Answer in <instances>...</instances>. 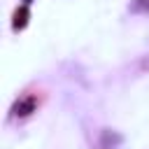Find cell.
<instances>
[{
	"instance_id": "3957f363",
	"label": "cell",
	"mask_w": 149,
	"mask_h": 149,
	"mask_svg": "<svg viewBox=\"0 0 149 149\" xmlns=\"http://www.w3.org/2000/svg\"><path fill=\"white\" fill-rule=\"evenodd\" d=\"M130 9H133V12H144V14H149V0H133Z\"/></svg>"
},
{
	"instance_id": "7a4b0ae2",
	"label": "cell",
	"mask_w": 149,
	"mask_h": 149,
	"mask_svg": "<svg viewBox=\"0 0 149 149\" xmlns=\"http://www.w3.org/2000/svg\"><path fill=\"white\" fill-rule=\"evenodd\" d=\"M26 23H28V7H21V9H16V14H14V30L23 28Z\"/></svg>"
},
{
	"instance_id": "5b68a950",
	"label": "cell",
	"mask_w": 149,
	"mask_h": 149,
	"mask_svg": "<svg viewBox=\"0 0 149 149\" xmlns=\"http://www.w3.org/2000/svg\"><path fill=\"white\" fill-rule=\"evenodd\" d=\"M23 2H30V0H23Z\"/></svg>"
},
{
	"instance_id": "6da1fadb",
	"label": "cell",
	"mask_w": 149,
	"mask_h": 149,
	"mask_svg": "<svg viewBox=\"0 0 149 149\" xmlns=\"http://www.w3.org/2000/svg\"><path fill=\"white\" fill-rule=\"evenodd\" d=\"M35 107H37V100L33 98V95H28V98H23V100H19L16 105H14V114L16 116H28L30 112H35Z\"/></svg>"
},
{
	"instance_id": "277c9868",
	"label": "cell",
	"mask_w": 149,
	"mask_h": 149,
	"mask_svg": "<svg viewBox=\"0 0 149 149\" xmlns=\"http://www.w3.org/2000/svg\"><path fill=\"white\" fill-rule=\"evenodd\" d=\"M142 68H149V58H144V61H142Z\"/></svg>"
}]
</instances>
